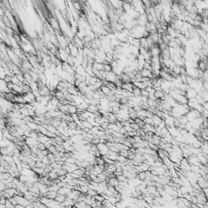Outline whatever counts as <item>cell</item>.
Here are the masks:
<instances>
[{
	"label": "cell",
	"instance_id": "obj_1",
	"mask_svg": "<svg viewBox=\"0 0 208 208\" xmlns=\"http://www.w3.org/2000/svg\"><path fill=\"white\" fill-rule=\"evenodd\" d=\"M197 94H198L197 92H196L193 89L190 88V87L185 91V96H186V98H187L188 99L193 98H196Z\"/></svg>",
	"mask_w": 208,
	"mask_h": 208
},
{
	"label": "cell",
	"instance_id": "obj_2",
	"mask_svg": "<svg viewBox=\"0 0 208 208\" xmlns=\"http://www.w3.org/2000/svg\"><path fill=\"white\" fill-rule=\"evenodd\" d=\"M76 201L72 200V199H70L68 198H66L64 202L60 203V206L61 207H74V203Z\"/></svg>",
	"mask_w": 208,
	"mask_h": 208
},
{
	"label": "cell",
	"instance_id": "obj_3",
	"mask_svg": "<svg viewBox=\"0 0 208 208\" xmlns=\"http://www.w3.org/2000/svg\"><path fill=\"white\" fill-rule=\"evenodd\" d=\"M115 79H116V75H115L112 71L107 72V74H106V78H105L106 81L108 82H113V83H114L115 81Z\"/></svg>",
	"mask_w": 208,
	"mask_h": 208
},
{
	"label": "cell",
	"instance_id": "obj_4",
	"mask_svg": "<svg viewBox=\"0 0 208 208\" xmlns=\"http://www.w3.org/2000/svg\"><path fill=\"white\" fill-rule=\"evenodd\" d=\"M121 88L125 89V90L129 91V92H132V89L134 88V85L132 82H123L122 85H121Z\"/></svg>",
	"mask_w": 208,
	"mask_h": 208
},
{
	"label": "cell",
	"instance_id": "obj_5",
	"mask_svg": "<svg viewBox=\"0 0 208 208\" xmlns=\"http://www.w3.org/2000/svg\"><path fill=\"white\" fill-rule=\"evenodd\" d=\"M197 184L198 185V186L200 187V189H203L205 187H208V184H207V180H205L204 178L200 176L197 179Z\"/></svg>",
	"mask_w": 208,
	"mask_h": 208
},
{
	"label": "cell",
	"instance_id": "obj_6",
	"mask_svg": "<svg viewBox=\"0 0 208 208\" xmlns=\"http://www.w3.org/2000/svg\"><path fill=\"white\" fill-rule=\"evenodd\" d=\"M27 125L28 127V129L32 131H36L38 132V127H39V124H37L36 122L34 121H32V122H28L27 123Z\"/></svg>",
	"mask_w": 208,
	"mask_h": 208
},
{
	"label": "cell",
	"instance_id": "obj_7",
	"mask_svg": "<svg viewBox=\"0 0 208 208\" xmlns=\"http://www.w3.org/2000/svg\"><path fill=\"white\" fill-rule=\"evenodd\" d=\"M50 25H51V28L54 29L55 31H57L59 30V22L57 21L56 19L55 18H51L50 20Z\"/></svg>",
	"mask_w": 208,
	"mask_h": 208
},
{
	"label": "cell",
	"instance_id": "obj_8",
	"mask_svg": "<svg viewBox=\"0 0 208 208\" xmlns=\"http://www.w3.org/2000/svg\"><path fill=\"white\" fill-rule=\"evenodd\" d=\"M67 113L70 115L77 113V107L72 104H67Z\"/></svg>",
	"mask_w": 208,
	"mask_h": 208
},
{
	"label": "cell",
	"instance_id": "obj_9",
	"mask_svg": "<svg viewBox=\"0 0 208 208\" xmlns=\"http://www.w3.org/2000/svg\"><path fill=\"white\" fill-rule=\"evenodd\" d=\"M100 89H101V91L103 92V94L105 96L112 95V94L111 93V89L109 88V87H107V85H102L100 87Z\"/></svg>",
	"mask_w": 208,
	"mask_h": 208
},
{
	"label": "cell",
	"instance_id": "obj_10",
	"mask_svg": "<svg viewBox=\"0 0 208 208\" xmlns=\"http://www.w3.org/2000/svg\"><path fill=\"white\" fill-rule=\"evenodd\" d=\"M107 183H108V185H109L114 186V187L119 185V181H118V180L116 179L115 176H113V177H111V178L108 179Z\"/></svg>",
	"mask_w": 208,
	"mask_h": 208
},
{
	"label": "cell",
	"instance_id": "obj_11",
	"mask_svg": "<svg viewBox=\"0 0 208 208\" xmlns=\"http://www.w3.org/2000/svg\"><path fill=\"white\" fill-rule=\"evenodd\" d=\"M152 120H153V123H154V127H157L162 122V120H163V119H161L160 117H159L158 115H156L155 114L153 115V116H152Z\"/></svg>",
	"mask_w": 208,
	"mask_h": 208
},
{
	"label": "cell",
	"instance_id": "obj_12",
	"mask_svg": "<svg viewBox=\"0 0 208 208\" xmlns=\"http://www.w3.org/2000/svg\"><path fill=\"white\" fill-rule=\"evenodd\" d=\"M57 194H58V193L56 192V191L49 190V191H48V192L47 193V194H46V196H47V198H50V199H55Z\"/></svg>",
	"mask_w": 208,
	"mask_h": 208
},
{
	"label": "cell",
	"instance_id": "obj_13",
	"mask_svg": "<svg viewBox=\"0 0 208 208\" xmlns=\"http://www.w3.org/2000/svg\"><path fill=\"white\" fill-rule=\"evenodd\" d=\"M103 67H104V64H103V63H96V62H94V64H93V67L96 68L97 70H98V71L103 70Z\"/></svg>",
	"mask_w": 208,
	"mask_h": 208
},
{
	"label": "cell",
	"instance_id": "obj_14",
	"mask_svg": "<svg viewBox=\"0 0 208 208\" xmlns=\"http://www.w3.org/2000/svg\"><path fill=\"white\" fill-rule=\"evenodd\" d=\"M66 198H67V197H66L65 195L59 194V193H58V194L56 195V197H55V200L57 201V202H59V203H61V202H64L65 199H66Z\"/></svg>",
	"mask_w": 208,
	"mask_h": 208
},
{
	"label": "cell",
	"instance_id": "obj_15",
	"mask_svg": "<svg viewBox=\"0 0 208 208\" xmlns=\"http://www.w3.org/2000/svg\"><path fill=\"white\" fill-rule=\"evenodd\" d=\"M141 90H142V89H140L139 88H137V87H135V86H134V88H133V89H132V95H133V96H136V97L141 96V95H142Z\"/></svg>",
	"mask_w": 208,
	"mask_h": 208
},
{
	"label": "cell",
	"instance_id": "obj_16",
	"mask_svg": "<svg viewBox=\"0 0 208 208\" xmlns=\"http://www.w3.org/2000/svg\"><path fill=\"white\" fill-rule=\"evenodd\" d=\"M104 64V67H103V71L104 72H112V65H111V64L107 63V64Z\"/></svg>",
	"mask_w": 208,
	"mask_h": 208
},
{
	"label": "cell",
	"instance_id": "obj_17",
	"mask_svg": "<svg viewBox=\"0 0 208 208\" xmlns=\"http://www.w3.org/2000/svg\"><path fill=\"white\" fill-rule=\"evenodd\" d=\"M94 198H95V201H98V202H103L104 201V196L103 195V193H101V194H96L95 196H94Z\"/></svg>",
	"mask_w": 208,
	"mask_h": 208
},
{
	"label": "cell",
	"instance_id": "obj_18",
	"mask_svg": "<svg viewBox=\"0 0 208 208\" xmlns=\"http://www.w3.org/2000/svg\"><path fill=\"white\" fill-rule=\"evenodd\" d=\"M137 176L138 177L140 180H144L145 179H146V173H145V171H139V172H137Z\"/></svg>",
	"mask_w": 208,
	"mask_h": 208
},
{
	"label": "cell",
	"instance_id": "obj_19",
	"mask_svg": "<svg viewBox=\"0 0 208 208\" xmlns=\"http://www.w3.org/2000/svg\"><path fill=\"white\" fill-rule=\"evenodd\" d=\"M144 123H146V124H149L151 125H153L154 126V123H153V120H152V118H149V117H145L144 120H143Z\"/></svg>",
	"mask_w": 208,
	"mask_h": 208
},
{
	"label": "cell",
	"instance_id": "obj_20",
	"mask_svg": "<svg viewBox=\"0 0 208 208\" xmlns=\"http://www.w3.org/2000/svg\"><path fill=\"white\" fill-rule=\"evenodd\" d=\"M96 194H98V193H97V191L94 189H88V191H87V193H86V195L91 196V197L95 196Z\"/></svg>",
	"mask_w": 208,
	"mask_h": 208
},
{
	"label": "cell",
	"instance_id": "obj_21",
	"mask_svg": "<svg viewBox=\"0 0 208 208\" xmlns=\"http://www.w3.org/2000/svg\"><path fill=\"white\" fill-rule=\"evenodd\" d=\"M65 162H66V163H76V159L73 158L72 156H70L68 158L66 159Z\"/></svg>",
	"mask_w": 208,
	"mask_h": 208
},
{
	"label": "cell",
	"instance_id": "obj_22",
	"mask_svg": "<svg viewBox=\"0 0 208 208\" xmlns=\"http://www.w3.org/2000/svg\"><path fill=\"white\" fill-rule=\"evenodd\" d=\"M116 179L118 180V181H124V180H128V178H126L125 176L123 175H120V176H115Z\"/></svg>",
	"mask_w": 208,
	"mask_h": 208
},
{
	"label": "cell",
	"instance_id": "obj_23",
	"mask_svg": "<svg viewBox=\"0 0 208 208\" xmlns=\"http://www.w3.org/2000/svg\"><path fill=\"white\" fill-rule=\"evenodd\" d=\"M131 127H132V129H133V130H135V131H138V130L140 129V127H139V125L137 124V123H132V124H131Z\"/></svg>",
	"mask_w": 208,
	"mask_h": 208
},
{
	"label": "cell",
	"instance_id": "obj_24",
	"mask_svg": "<svg viewBox=\"0 0 208 208\" xmlns=\"http://www.w3.org/2000/svg\"><path fill=\"white\" fill-rule=\"evenodd\" d=\"M46 136H47L48 137H49V138H55V137H56L57 135L55 134V133H54V132H51L47 131V134H46Z\"/></svg>",
	"mask_w": 208,
	"mask_h": 208
},
{
	"label": "cell",
	"instance_id": "obj_25",
	"mask_svg": "<svg viewBox=\"0 0 208 208\" xmlns=\"http://www.w3.org/2000/svg\"><path fill=\"white\" fill-rule=\"evenodd\" d=\"M6 188H7V186H6L5 184H4L2 180H0V193L5 190Z\"/></svg>",
	"mask_w": 208,
	"mask_h": 208
},
{
	"label": "cell",
	"instance_id": "obj_26",
	"mask_svg": "<svg viewBox=\"0 0 208 208\" xmlns=\"http://www.w3.org/2000/svg\"><path fill=\"white\" fill-rule=\"evenodd\" d=\"M191 128H192V126H191V124H190V122L189 121H188L187 123H186V124H185V129H186V130H188V132H189V130Z\"/></svg>",
	"mask_w": 208,
	"mask_h": 208
},
{
	"label": "cell",
	"instance_id": "obj_27",
	"mask_svg": "<svg viewBox=\"0 0 208 208\" xmlns=\"http://www.w3.org/2000/svg\"><path fill=\"white\" fill-rule=\"evenodd\" d=\"M141 94H142L141 96H145V97H148L149 96V93L146 90V89H142Z\"/></svg>",
	"mask_w": 208,
	"mask_h": 208
}]
</instances>
